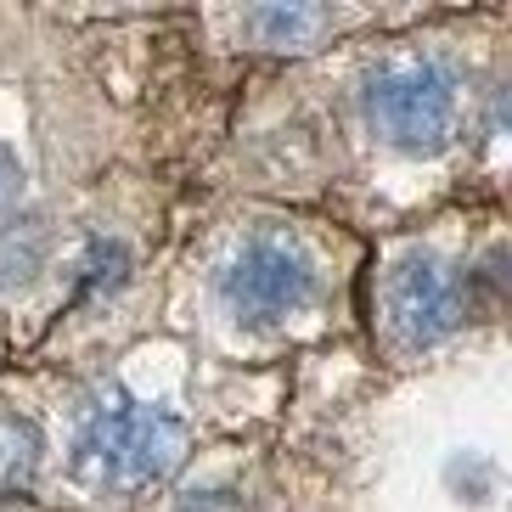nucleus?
<instances>
[{
	"instance_id": "f257e3e1",
	"label": "nucleus",
	"mask_w": 512,
	"mask_h": 512,
	"mask_svg": "<svg viewBox=\"0 0 512 512\" xmlns=\"http://www.w3.org/2000/svg\"><path fill=\"white\" fill-rule=\"evenodd\" d=\"M79 462L102 484H152L181 462V422L147 400H102L79 434Z\"/></svg>"
},
{
	"instance_id": "f03ea898",
	"label": "nucleus",
	"mask_w": 512,
	"mask_h": 512,
	"mask_svg": "<svg viewBox=\"0 0 512 512\" xmlns=\"http://www.w3.org/2000/svg\"><path fill=\"white\" fill-rule=\"evenodd\" d=\"M366 119L389 147L406 152H434L456 119L451 79L434 62H389L366 85Z\"/></svg>"
},
{
	"instance_id": "7ed1b4c3",
	"label": "nucleus",
	"mask_w": 512,
	"mask_h": 512,
	"mask_svg": "<svg viewBox=\"0 0 512 512\" xmlns=\"http://www.w3.org/2000/svg\"><path fill=\"white\" fill-rule=\"evenodd\" d=\"M220 293L237 316L276 321L287 310L310 304L316 293V259L304 254L293 237H254L220 276Z\"/></svg>"
},
{
	"instance_id": "20e7f679",
	"label": "nucleus",
	"mask_w": 512,
	"mask_h": 512,
	"mask_svg": "<svg viewBox=\"0 0 512 512\" xmlns=\"http://www.w3.org/2000/svg\"><path fill=\"white\" fill-rule=\"evenodd\" d=\"M462 321V293L434 259H406L389 276V327L400 349H434Z\"/></svg>"
},
{
	"instance_id": "39448f33",
	"label": "nucleus",
	"mask_w": 512,
	"mask_h": 512,
	"mask_svg": "<svg viewBox=\"0 0 512 512\" xmlns=\"http://www.w3.org/2000/svg\"><path fill=\"white\" fill-rule=\"evenodd\" d=\"M332 23V12L321 6H276V12H248V29L265 34V46H299L310 34H321Z\"/></svg>"
},
{
	"instance_id": "423d86ee",
	"label": "nucleus",
	"mask_w": 512,
	"mask_h": 512,
	"mask_svg": "<svg viewBox=\"0 0 512 512\" xmlns=\"http://www.w3.org/2000/svg\"><path fill=\"white\" fill-rule=\"evenodd\" d=\"M40 259H46V242H40V231L29 220H6L0 226V287L29 282L40 271Z\"/></svg>"
},
{
	"instance_id": "0eeeda50",
	"label": "nucleus",
	"mask_w": 512,
	"mask_h": 512,
	"mask_svg": "<svg viewBox=\"0 0 512 512\" xmlns=\"http://www.w3.org/2000/svg\"><path fill=\"white\" fill-rule=\"evenodd\" d=\"M17 197V164H12V152H0V209Z\"/></svg>"
}]
</instances>
